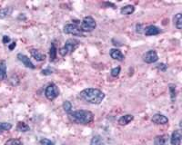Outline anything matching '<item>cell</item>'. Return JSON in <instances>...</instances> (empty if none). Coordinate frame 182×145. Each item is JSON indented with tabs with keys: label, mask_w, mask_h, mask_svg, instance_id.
<instances>
[{
	"label": "cell",
	"mask_w": 182,
	"mask_h": 145,
	"mask_svg": "<svg viewBox=\"0 0 182 145\" xmlns=\"http://www.w3.org/2000/svg\"><path fill=\"white\" fill-rule=\"evenodd\" d=\"M79 97L91 104H100L105 98V94L97 88H87L80 92Z\"/></svg>",
	"instance_id": "1"
},
{
	"label": "cell",
	"mask_w": 182,
	"mask_h": 145,
	"mask_svg": "<svg viewBox=\"0 0 182 145\" xmlns=\"http://www.w3.org/2000/svg\"><path fill=\"white\" fill-rule=\"evenodd\" d=\"M69 119L74 123L87 125L94 121V114L87 110H78L70 111L69 113Z\"/></svg>",
	"instance_id": "2"
},
{
	"label": "cell",
	"mask_w": 182,
	"mask_h": 145,
	"mask_svg": "<svg viewBox=\"0 0 182 145\" xmlns=\"http://www.w3.org/2000/svg\"><path fill=\"white\" fill-rule=\"evenodd\" d=\"M78 44H79V42L76 41V39H69V40H67L65 45L62 48H60L59 54L62 56H66L68 55H70L76 49Z\"/></svg>",
	"instance_id": "3"
},
{
	"label": "cell",
	"mask_w": 182,
	"mask_h": 145,
	"mask_svg": "<svg viewBox=\"0 0 182 145\" xmlns=\"http://www.w3.org/2000/svg\"><path fill=\"white\" fill-rule=\"evenodd\" d=\"M97 27L95 19L91 16H86L83 18L81 23V30L83 32H92Z\"/></svg>",
	"instance_id": "4"
},
{
	"label": "cell",
	"mask_w": 182,
	"mask_h": 145,
	"mask_svg": "<svg viewBox=\"0 0 182 145\" xmlns=\"http://www.w3.org/2000/svg\"><path fill=\"white\" fill-rule=\"evenodd\" d=\"M45 95L50 101L55 100L59 95V90H58V86L55 83L48 84L45 90Z\"/></svg>",
	"instance_id": "5"
},
{
	"label": "cell",
	"mask_w": 182,
	"mask_h": 145,
	"mask_svg": "<svg viewBox=\"0 0 182 145\" xmlns=\"http://www.w3.org/2000/svg\"><path fill=\"white\" fill-rule=\"evenodd\" d=\"M64 33L67 35L83 36V31L75 24H68L64 27Z\"/></svg>",
	"instance_id": "6"
},
{
	"label": "cell",
	"mask_w": 182,
	"mask_h": 145,
	"mask_svg": "<svg viewBox=\"0 0 182 145\" xmlns=\"http://www.w3.org/2000/svg\"><path fill=\"white\" fill-rule=\"evenodd\" d=\"M158 60V55L155 50H149L143 55V61L147 64H153Z\"/></svg>",
	"instance_id": "7"
},
{
	"label": "cell",
	"mask_w": 182,
	"mask_h": 145,
	"mask_svg": "<svg viewBox=\"0 0 182 145\" xmlns=\"http://www.w3.org/2000/svg\"><path fill=\"white\" fill-rule=\"evenodd\" d=\"M151 121L153 123H156V124H161V125H164V124H167L169 122V119L168 117H166L165 115L161 114V113H156L152 116L151 118Z\"/></svg>",
	"instance_id": "8"
},
{
	"label": "cell",
	"mask_w": 182,
	"mask_h": 145,
	"mask_svg": "<svg viewBox=\"0 0 182 145\" xmlns=\"http://www.w3.org/2000/svg\"><path fill=\"white\" fill-rule=\"evenodd\" d=\"M17 59L28 68H30V69H35L36 66L34 65V64L31 62V60L25 55L23 54H17Z\"/></svg>",
	"instance_id": "9"
},
{
	"label": "cell",
	"mask_w": 182,
	"mask_h": 145,
	"mask_svg": "<svg viewBox=\"0 0 182 145\" xmlns=\"http://www.w3.org/2000/svg\"><path fill=\"white\" fill-rule=\"evenodd\" d=\"M109 55L111 56V58H113L114 60H117V61H119V62H122L124 59H125V56L124 55L121 53V51L117 48H112L110 49L109 51Z\"/></svg>",
	"instance_id": "10"
},
{
	"label": "cell",
	"mask_w": 182,
	"mask_h": 145,
	"mask_svg": "<svg viewBox=\"0 0 182 145\" xmlns=\"http://www.w3.org/2000/svg\"><path fill=\"white\" fill-rule=\"evenodd\" d=\"M161 33V30L156 26H148L144 29V34L147 36H157Z\"/></svg>",
	"instance_id": "11"
},
{
	"label": "cell",
	"mask_w": 182,
	"mask_h": 145,
	"mask_svg": "<svg viewBox=\"0 0 182 145\" xmlns=\"http://www.w3.org/2000/svg\"><path fill=\"white\" fill-rule=\"evenodd\" d=\"M169 142V136L166 134L158 135L154 139V145H167Z\"/></svg>",
	"instance_id": "12"
},
{
	"label": "cell",
	"mask_w": 182,
	"mask_h": 145,
	"mask_svg": "<svg viewBox=\"0 0 182 145\" xmlns=\"http://www.w3.org/2000/svg\"><path fill=\"white\" fill-rule=\"evenodd\" d=\"M181 134L179 131H174L171 137H170V143L172 145H180L181 143Z\"/></svg>",
	"instance_id": "13"
},
{
	"label": "cell",
	"mask_w": 182,
	"mask_h": 145,
	"mask_svg": "<svg viewBox=\"0 0 182 145\" xmlns=\"http://www.w3.org/2000/svg\"><path fill=\"white\" fill-rule=\"evenodd\" d=\"M30 54H31V55H32V57L36 60V61H38V62H42V61H45V59H46V55H44V54H42L39 50H37V49H31L30 50Z\"/></svg>",
	"instance_id": "14"
},
{
	"label": "cell",
	"mask_w": 182,
	"mask_h": 145,
	"mask_svg": "<svg viewBox=\"0 0 182 145\" xmlns=\"http://www.w3.org/2000/svg\"><path fill=\"white\" fill-rule=\"evenodd\" d=\"M133 120H134V116L133 115H131V114H125V115L121 116L118 119V123L120 125H127L130 122H132Z\"/></svg>",
	"instance_id": "15"
},
{
	"label": "cell",
	"mask_w": 182,
	"mask_h": 145,
	"mask_svg": "<svg viewBox=\"0 0 182 145\" xmlns=\"http://www.w3.org/2000/svg\"><path fill=\"white\" fill-rule=\"evenodd\" d=\"M135 11V7L134 5H125L121 8L120 10V13L121 15H125V16H128V15H131L133 14Z\"/></svg>",
	"instance_id": "16"
},
{
	"label": "cell",
	"mask_w": 182,
	"mask_h": 145,
	"mask_svg": "<svg viewBox=\"0 0 182 145\" xmlns=\"http://www.w3.org/2000/svg\"><path fill=\"white\" fill-rule=\"evenodd\" d=\"M90 145H105V142L100 135H95L91 139Z\"/></svg>",
	"instance_id": "17"
},
{
	"label": "cell",
	"mask_w": 182,
	"mask_h": 145,
	"mask_svg": "<svg viewBox=\"0 0 182 145\" xmlns=\"http://www.w3.org/2000/svg\"><path fill=\"white\" fill-rule=\"evenodd\" d=\"M57 54H58V50L56 48V45L54 43L51 44L50 49H49V57H50V61H55L57 58Z\"/></svg>",
	"instance_id": "18"
},
{
	"label": "cell",
	"mask_w": 182,
	"mask_h": 145,
	"mask_svg": "<svg viewBox=\"0 0 182 145\" xmlns=\"http://www.w3.org/2000/svg\"><path fill=\"white\" fill-rule=\"evenodd\" d=\"M6 77V65L5 61L0 62V80H4Z\"/></svg>",
	"instance_id": "19"
},
{
	"label": "cell",
	"mask_w": 182,
	"mask_h": 145,
	"mask_svg": "<svg viewBox=\"0 0 182 145\" xmlns=\"http://www.w3.org/2000/svg\"><path fill=\"white\" fill-rule=\"evenodd\" d=\"M174 23H175V27L178 29H181L182 28V14L181 13H178L175 17H174Z\"/></svg>",
	"instance_id": "20"
},
{
	"label": "cell",
	"mask_w": 182,
	"mask_h": 145,
	"mask_svg": "<svg viewBox=\"0 0 182 145\" xmlns=\"http://www.w3.org/2000/svg\"><path fill=\"white\" fill-rule=\"evenodd\" d=\"M169 94H170L171 102L174 103L177 98V89H176L175 84H169Z\"/></svg>",
	"instance_id": "21"
},
{
	"label": "cell",
	"mask_w": 182,
	"mask_h": 145,
	"mask_svg": "<svg viewBox=\"0 0 182 145\" xmlns=\"http://www.w3.org/2000/svg\"><path fill=\"white\" fill-rule=\"evenodd\" d=\"M17 131L22 132V133H26V132L30 131V127H29L27 123H25V122H19L17 123Z\"/></svg>",
	"instance_id": "22"
},
{
	"label": "cell",
	"mask_w": 182,
	"mask_h": 145,
	"mask_svg": "<svg viewBox=\"0 0 182 145\" xmlns=\"http://www.w3.org/2000/svg\"><path fill=\"white\" fill-rule=\"evenodd\" d=\"M10 12H11V9L9 7H5V8L0 9V19L6 17L10 14Z\"/></svg>",
	"instance_id": "23"
},
{
	"label": "cell",
	"mask_w": 182,
	"mask_h": 145,
	"mask_svg": "<svg viewBox=\"0 0 182 145\" xmlns=\"http://www.w3.org/2000/svg\"><path fill=\"white\" fill-rule=\"evenodd\" d=\"M12 128V124L9 122H0V133L5 131H9Z\"/></svg>",
	"instance_id": "24"
},
{
	"label": "cell",
	"mask_w": 182,
	"mask_h": 145,
	"mask_svg": "<svg viewBox=\"0 0 182 145\" xmlns=\"http://www.w3.org/2000/svg\"><path fill=\"white\" fill-rule=\"evenodd\" d=\"M63 109L66 112L69 113L72 110V104L69 101H64L63 103Z\"/></svg>",
	"instance_id": "25"
},
{
	"label": "cell",
	"mask_w": 182,
	"mask_h": 145,
	"mask_svg": "<svg viewBox=\"0 0 182 145\" xmlns=\"http://www.w3.org/2000/svg\"><path fill=\"white\" fill-rule=\"evenodd\" d=\"M5 145H23L22 142L17 139H10L5 143Z\"/></svg>",
	"instance_id": "26"
},
{
	"label": "cell",
	"mask_w": 182,
	"mask_h": 145,
	"mask_svg": "<svg viewBox=\"0 0 182 145\" xmlns=\"http://www.w3.org/2000/svg\"><path fill=\"white\" fill-rule=\"evenodd\" d=\"M120 70H121V69H120L119 66L113 68V69L111 70V75H112L113 77H117V76L119 75V73H120Z\"/></svg>",
	"instance_id": "27"
},
{
	"label": "cell",
	"mask_w": 182,
	"mask_h": 145,
	"mask_svg": "<svg viewBox=\"0 0 182 145\" xmlns=\"http://www.w3.org/2000/svg\"><path fill=\"white\" fill-rule=\"evenodd\" d=\"M40 144L41 145H55L53 142H51L50 140H48V139H46V138H44V139H42V140L40 141Z\"/></svg>",
	"instance_id": "28"
},
{
	"label": "cell",
	"mask_w": 182,
	"mask_h": 145,
	"mask_svg": "<svg viewBox=\"0 0 182 145\" xmlns=\"http://www.w3.org/2000/svg\"><path fill=\"white\" fill-rule=\"evenodd\" d=\"M157 68H158V70L162 71V72H166V70H167V68H168V65H165V64H159V65L157 66Z\"/></svg>",
	"instance_id": "29"
},
{
	"label": "cell",
	"mask_w": 182,
	"mask_h": 145,
	"mask_svg": "<svg viewBox=\"0 0 182 145\" xmlns=\"http://www.w3.org/2000/svg\"><path fill=\"white\" fill-rule=\"evenodd\" d=\"M41 73H42V74H44V75H50V74H52V73H53V70H52V69H50V68L44 69V70H42V71H41Z\"/></svg>",
	"instance_id": "30"
},
{
	"label": "cell",
	"mask_w": 182,
	"mask_h": 145,
	"mask_svg": "<svg viewBox=\"0 0 182 145\" xmlns=\"http://www.w3.org/2000/svg\"><path fill=\"white\" fill-rule=\"evenodd\" d=\"M9 42H10V37H9V36H3V43H4L5 44H7Z\"/></svg>",
	"instance_id": "31"
},
{
	"label": "cell",
	"mask_w": 182,
	"mask_h": 145,
	"mask_svg": "<svg viewBox=\"0 0 182 145\" xmlns=\"http://www.w3.org/2000/svg\"><path fill=\"white\" fill-rule=\"evenodd\" d=\"M16 45H17V44H16V43H15V42H13V43H12V44H10V45H9V49H10V50H13V49L16 47Z\"/></svg>",
	"instance_id": "32"
}]
</instances>
